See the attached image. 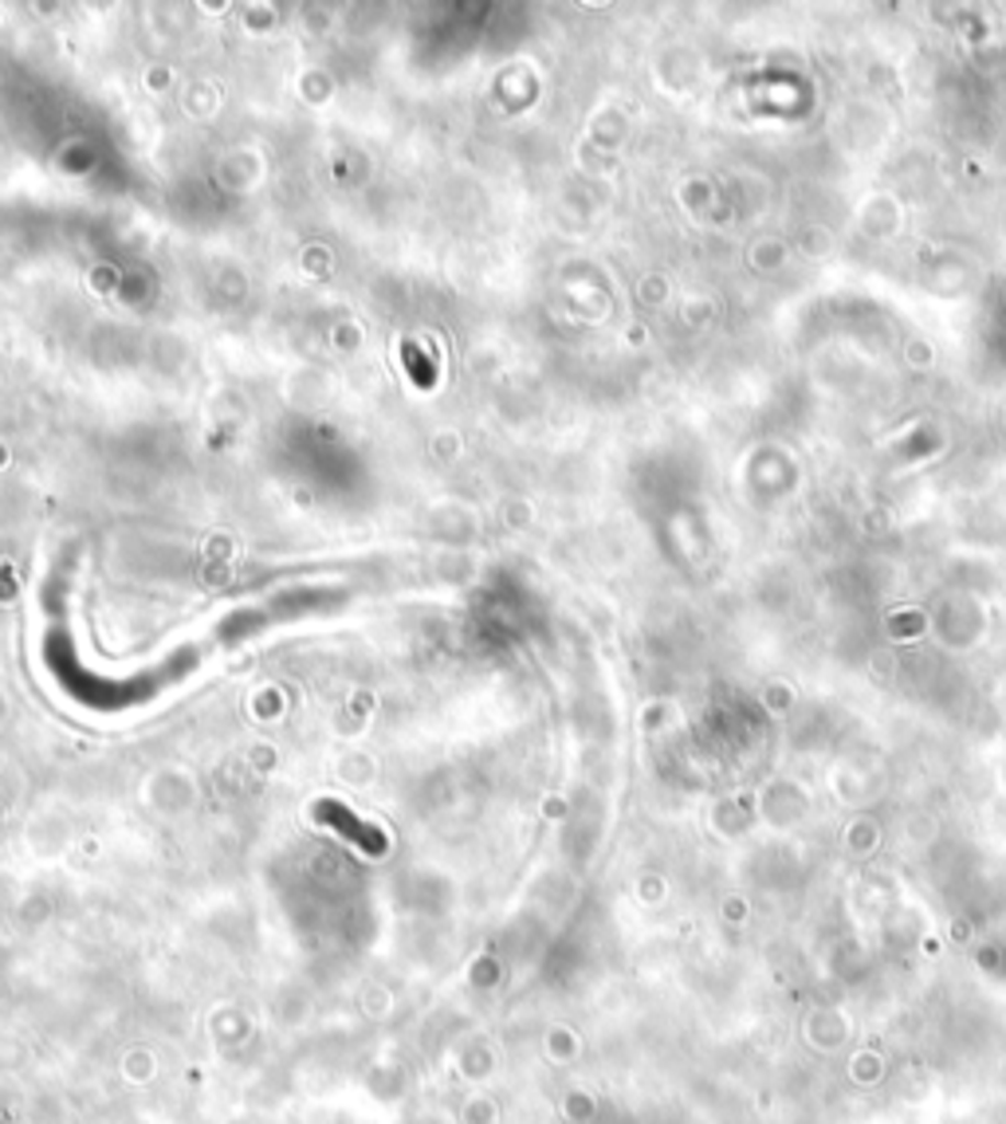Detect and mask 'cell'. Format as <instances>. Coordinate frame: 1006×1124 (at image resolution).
I'll list each match as a JSON object with an SVG mask.
<instances>
[{"label": "cell", "mask_w": 1006, "mask_h": 1124, "mask_svg": "<svg viewBox=\"0 0 1006 1124\" xmlns=\"http://www.w3.org/2000/svg\"><path fill=\"white\" fill-rule=\"evenodd\" d=\"M405 366H409V378H414L417 385H433L437 382L433 362H429V355H421V347H417V342H405Z\"/></svg>", "instance_id": "1"}]
</instances>
